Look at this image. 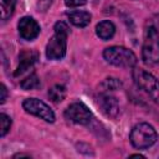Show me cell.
I'll return each mask as SVG.
<instances>
[{"mask_svg": "<svg viewBox=\"0 0 159 159\" xmlns=\"http://www.w3.org/2000/svg\"><path fill=\"white\" fill-rule=\"evenodd\" d=\"M132 76L135 86L144 91L153 102L159 104V80L143 68H134Z\"/></svg>", "mask_w": 159, "mask_h": 159, "instance_id": "4", "label": "cell"}, {"mask_svg": "<svg viewBox=\"0 0 159 159\" xmlns=\"http://www.w3.org/2000/svg\"><path fill=\"white\" fill-rule=\"evenodd\" d=\"M158 134L153 125L149 123H138L133 127L129 139L134 148L137 149H147L152 147L157 142Z\"/></svg>", "mask_w": 159, "mask_h": 159, "instance_id": "5", "label": "cell"}, {"mask_svg": "<svg viewBox=\"0 0 159 159\" xmlns=\"http://www.w3.org/2000/svg\"><path fill=\"white\" fill-rule=\"evenodd\" d=\"M22 108L25 109V112L40 117L41 119L48 122V123H53L55 122V113L53 111L42 101L37 99V98H26L22 102Z\"/></svg>", "mask_w": 159, "mask_h": 159, "instance_id": "6", "label": "cell"}, {"mask_svg": "<svg viewBox=\"0 0 159 159\" xmlns=\"http://www.w3.org/2000/svg\"><path fill=\"white\" fill-rule=\"evenodd\" d=\"M99 108L102 112L111 118H116L119 113V103L116 97L111 96L109 93H101L99 99H98Z\"/></svg>", "mask_w": 159, "mask_h": 159, "instance_id": "9", "label": "cell"}, {"mask_svg": "<svg viewBox=\"0 0 159 159\" xmlns=\"http://www.w3.org/2000/svg\"><path fill=\"white\" fill-rule=\"evenodd\" d=\"M103 57L108 63L122 68H130L137 63V56L134 52L123 46L107 47L103 51Z\"/></svg>", "mask_w": 159, "mask_h": 159, "instance_id": "3", "label": "cell"}, {"mask_svg": "<svg viewBox=\"0 0 159 159\" xmlns=\"http://www.w3.org/2000/svg\"><path fill=\"white\" fill-rule=\"evenodd\" d=\"M40 84H41L40 83V78L37 77L36 73H31L25 80H22L21 83H20L21 88L22 89H26V91H29V89H36V88L40 87Z\"/></svg>", "mask_w": 159, "mask_h": 159, "instance_id": "16", "label": "cell"}, {"mask_svg": "<svg viewBox=\"0 0 159 159\" xmlns=\"http://www.w3.org/2000/svg\"><path fill=\"white\" fill-rule=\"evenodd\" d=\"M114 32H116V26L109 20H103L98 22L96 26V34L101 40H104V41L111 40L114 36Z\"/></svg>", "mask_w": 159, "mask_h": 159, "instance_id": "12", "label": "cell"}, {"mask_svg": "<svg viewBox=\"0 0 159 159\" xmlns=\"http://www.w3.org/2000/svg\"><path fill=\"white\" fill-rule=\"evenodd\" d=\"M17 30H19V35L21 39L31 41L39 36L40 25L37 24V21L34 17L24 16L22 19H20V21L17 24Z\"/></svg>", "mask_w": 159, "mask_h": 159, "instance_id": "8", "label": "cell"}, {"mask_svg": "<svg viewBox=\"0 0 159 159\" xmlns=\"http://www.w3.org/2000/svg\"><path fill=\"white\" fill-rule=\"evenodd\" d=\"M87 2V0H65V4L68 7H77V6H82Z\"/></svg>", "mask_w": 159, "mask_h": 159, "instance_id": "18", "label": "cell"}, {"mask_svg": "<svg viewBox=\"0 0 159 159\" xmlns=\"http://www.w3.org/2000/svg\"><path fill=\"white\" fill-rule=\"evenodd\" d=\"M130 157H139V158H144V155H142V154H132Z\"/></svg>", "mask_w": 159, "mask_h": 159, "instance_id": "20", "label": "cell"}, {"mask_svg": "<svg viewBox=\"0 0 159 159\" xmlns=\"http://www.w3.org/2000/svg\"><path fill=\"white\" fill-rule=\"evenodd\" d=\"M55 34L50 39L47 46H46V57L48 60H61L66 55L67 50V37L70 34L68 26L58 21L55 24Z\"/></svg>", "mask_w": 159, "mask_h": 159, "instance_id": "2", "label": "cell"}, {"mask_svg": "<svg viewBox=\"0 0 159 159\" xmlns=\"http://www.w3.org/2000/svg\"><path fill=\"white\" fill-rule=\"evenodd\" d=\"M0 92H1V96H0V103H4L6 101V97H7V89L4 84H0Z\"/></svg>", "mask_w": 159, "mask_h": 159, "instance_id": "19", "label": "cell"}, {"mask_svg": "<svg viewBox=\"0 0 159 159\" xmlns=\"http://www.w3.org/2000/svg\"><path fill=\"white\" fill-rule=\"evenodd\" d=\"M1 4V20L5 21L9 17L12 16L14 10H15V5H16V0H0Z\"/></svg>", "mask_w": 159, "mask_h": 159, "instance_id": "15", "label": "cell"}, {"mask_svg": "<svg viewBox=\"0 0 159 159\" xmlns=\"http://www.w3.org/2000/svg\"><path fill=\"white\" fill-rule=\"evenodd\" d=\"M68 20L72 25H75L76 27H86L89 22H91V14L83 10H75L67 14Z\"/></svg>", "mask_w": 159, "mask_h": 159, "instance_id": "11", "label": "cell"}, {"mask_svg": "<svg viewBox=\"0 0 159 159\" xmlns=\"http://www.w3.org/2000/svg\"><path fill=\"white\" fill-rule=\"evenodd\" d=\"M10 127H11V118L7 114L1 113L0 114V129H1L0 135L1 137H5L6 133L10 130Z\"/></svg>", "mask_w": 159, "mask_h": 159, "instance_id": "17", "label": "cell"}, {"mask_svg": "<svg viewBox=\"0 0 159 159\" xmlns=\"http://www.w3.org/2000/svg\"><path fill=\"white\" fill-rule=\"evenodd\" d=\"M48 97L52 102L58 103L65 99L66 97V88L62 84H55L48 89Z\"/></svg>", "mask_w": 159, "mask_h": 159, "instance_id": "14", "label": "cell"}, {"mask_svg": "<svg viewBox=\"0 0 159 159\" xmlns=\"http://www.w3.org/2000/svg\"><path fill=\"white\" fill-rule=\"evenodd\" d=\"M65 117L73 123L86 125L91 122L92 113L88 107L82 102H75L67 107V109L65 111Z\"/></svg>", "mask_w": 159, "mask_h": 159, "instance_id": "7", "label": "cell"}, {"mask_svg": "<svg viewBox=\"0 0 159 159\" xmlns=\"http://www.w3.org/2000/svg\"><path fill=\"white\" fill-rule=\"evenodd\" d=\"M39 58V53L36 51H31V50H26V51H22L19 56V66L14 73L15 77L17 76H21L24 75L27 70L32 68V66L35 65V62L37 61Z\"/></svg>", "mask_w": 159, "mask_h": 159, "instance_id": "10", "label": "cell"}, {"mask_svg": "<svg viewBox=\"0 0 159 159\" xmlns=\"http://www.w3.org/2000/svg\"><path fill=\"white\" fill-rule=\"evenodd\" d=\"M122 87V82L118 78L108 77L99 84V92L101 93H109L112 91H117Z\"/></svg>", "mask_w": 159, "mask_h": 159, "instance_id": "13", "label": "cell"}, {"mask_svg": "<svg viewBox=\"0 0 159 159\" xmlns=\"http://www.w3.org/2000/svg\"><path fill=\"white\" fill-rule=\"evenodd\" d=\"M142 57L145 65L153 66L159 62V25L150 22L144 30Z\"/></svg>", "mask_w": 159, "mask_h": 159, "instance_id": "1", "label": "cell"}]
</instances>
